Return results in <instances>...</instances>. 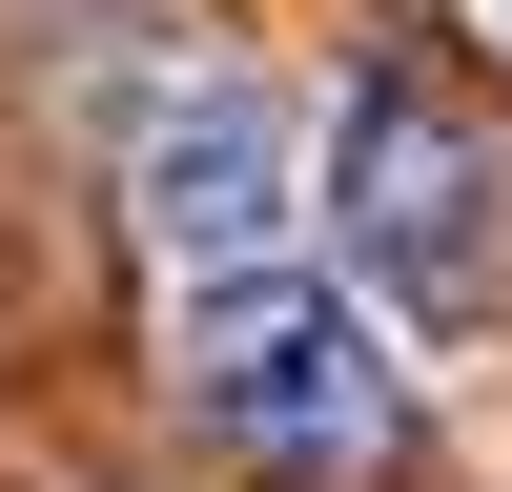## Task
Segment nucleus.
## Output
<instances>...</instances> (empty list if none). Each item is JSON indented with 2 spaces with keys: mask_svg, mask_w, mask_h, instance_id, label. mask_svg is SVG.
Here are the masks:
<instances>
[{
  "mask_svg": "<svg viewBox=\"0 0 512 492\" xmlns=\"http://www.w3.org/2000/svg\"><path fill=\"white\" fill-rule=\"evenodd\" d=\"M328 205H349V267L390 287V308H431V328L492 308V144L431 103V82H349V123H328Z\"/></svg>",
  "mask_w": 512,
  "mask_h": 492,
  "instance_id": "f257e3e1",
  "label": "nucleus"
},
{
  "mask_svg": "<svg viewBox=\"0 0 512 492\" xmlns=\"http://www.w3.org/2000/svg\"><path fill=\"white\" fill-rule=\"evenodd\" d=\"M185 410L246 431V451H369V431H390V328H369L349 287L246 267V287L185 308Z\"/></svg>",
  "mask_w": 512,
  "mask_h": 492,
  "instance_id": "f03ea898",
  "label": "nucleus"
},
{
  "mask_svg": "<svg viewBox=\"0 0 512 492\" xmlns=\"http://www.w3.org/2000/svg\"><path fill=\"white\" fill-rule=\"evenodd\" d=\"M123 205H144L164 267L246 287L287 246V205H308V103H267V82H185V103L144 123V164H123Z\"/></svg>",
  "mask_w": 512,
  "mask_h": 492,
  "instance_id": "7ed1b4c3",
  "label": "nucleus"
}]
</instances>
